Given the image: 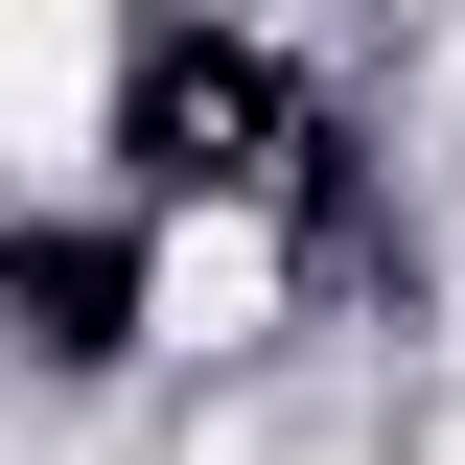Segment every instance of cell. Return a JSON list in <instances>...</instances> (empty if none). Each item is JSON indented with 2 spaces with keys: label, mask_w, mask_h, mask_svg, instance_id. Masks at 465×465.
I'll use <instances>...</instances> for the list:
<instances>
[{
  "label": "cell",
  "mask_w": 465,
  "mask_h": 465,
  "mask_svg": "<svg viewBox=\"0 0 465 465\" xmlns=\"http://www.w3.org/2000/svg\"><path fill=\"white\" fill-rule=\"evenodd\" d=\"M140 326H163V349H256V326H280V232H256V210H186L163 256H140Z\"/></svg>",
  "instance_id": "cell-1"
}]
</instances>
